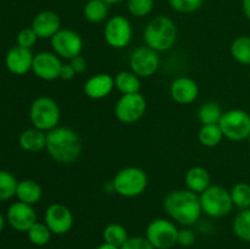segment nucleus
<instances>
[{
    "label": "nucleus",
    "mask_w": 250,
    "mask_h": 249,
    "mask_svg": "<svg viewBox=\"0 0 250 249\" xmlns=\"http://www.w3.org/2000/svg\"><path fill=\"white\" fill-rule=\"evenodd\" d=\"M164 209L171 220L182 226H192L203 214L200 198L189 189H176L164 199Z\"/></svg>",
    "instance_id": "obj_1"
},
{
    "label": "nucleus",
    "mask_w": 250,
    "mask_h": 249,
    "mask_svg": "<svg viewBox=\"0 0 250 249\" xmlns=\"http://www.w3.org/2000/svg\"><path fill=\"white\" fill-rule=\"evenodd\" d=\"M46 151L59 164L70 165L82 154V141L70 127L58 126L46 132Z\"/></svg>",
    "instance_id": "obj_2"
},
{
    "label": "nucleus",
    "mask_w": 250,
    "mask_h": 249,
    "mask_svg": "<svg viewBox=\"0 0 250 249\" xmlns=\"http://www.w3.org/2000/svg\"><path fill=\"white\" fill-rule=\"evenodd\" d=\"M177 34V26L172 19L167 16H156L148 22L143 38L146 46L160 53L170 50L175 45Z\"/></svg>",
    "instance_id": "obj_3"
},
{
    "label": "nucleus",
    "mask_w": 250,
    "mask_h": 249,
    "mask_svg": "<svg viewBox=\"0 0 250 249\" xmlns=\"http://www.w3.org/2000/svg\"><path fill=\"white\" fill-rule=\"evenodd\" d=\"M112 189L125 198H134L143 194L148 187V175L136 166L121 168L112 178Z\"/></svg>",
    "instance_id": "obj_4"
},
{
    "label": "nucleus",
    "mask_w": 250,
    "mask_h": 249,
    "mask_svg": "<svg viewBox=\"0 0 250 249\" xmlns=\"http://www.w3.org/2000/svg\"><path fill=\"white\" fill-rule=\"evenodd\" d=\"M60 119V106L53 98L42 95L34 99L31 104L29 120L36 128L49 132L59 126Z\"/></svg>",
    "instance_id": "obj_5"
},
{
    "label": "nucleus",
    "mask_w": 250,
    "mask_h": 249,
    "mask_svg": "<svg viewBox=\"0 0 250 249\" xmlns=\"http://www.w3.org/2000/svg\"><path fill=\"white\" fill-rule=\"evenodd\" d=\"M199 198L203 212L212 219L227 216L234 207L229 190L221 186H210L207 190L199 194Z\"/></svg>",
    "instance_id": "obj_6"
},
{
    "label": "nucleus",
    "mask_w": 250,
    "mask_h": 249,
    "mask_svg": "<svg viewBox=\"0 0 250 249\" xmlns=\"http://www.w3.org/2000/svg\"><path fill=\"white\" fill-rule=\"evenodd\" d=\"M219 126L225 138L233 142L248 139L250 134V115L242 109L225 111Z\"/></svg>",
    "instance_id": "obj_7"
},
{
    "label": "nucleus",
    "mask_w": 250,
    "mask_h": 249,
    "mask_svg": "<svg viewBox=\"0 0 250 249\" xmlns=\"http://www.w3.org/2000/svg\"><path fill=\"white\" fill-rule=\"evenodd\" d=\"M146 237L155 249H171L177 244L178 228L171 220L159 217L149 222Z\"/></svg>",
    "instance_id": "obj_8"
},
{
    "label": "nucleus",
    "mask_w": 250,
    "mask_h": 249,
    "mask_svg": "<svg viewBox=\"0 0 250 249\" xmlns=\"http://www.w3.org/2000/svg\"><path fill=\"white\" fill-rule=\"evenodd\" d=\"M115 116L126 124L138 122L146 115V100L141 93L122 94L115 104Z\"/></svg>",
    "instance_id": "obj_9"
},
{
    "label": "nucleus",
    "mask_w": 250,
    "mask_h": 249,
    "mask_svg": "<svg viewBox=\"0 0 250 249\" xmlns=\"http://www.w3.org/2000/svg\"><path fill=\"white\" fill-rule=\"evenodd\" d=\"M133 28L128 19L122 15L110 17L104 28V38L114 49H124L131 43Z\"/></svg>",
    "instance_id": "obj_10"
},
{
    "label": "nucleus",
    "mask_w": 250,
    "mask_h": 249,
    "mask_svg": "<svg viewBox=\"0 0 250 249\" xmlns=\"http://www.w3.org/2000/svg\"><path fill=\"white\" fill-rule=\"evenodd\" d=\"M129 68L139 78L151 77L160 66V56L158 51L149 46H138L129 56Z\"/></svg>",
    "instance_id": "obj_11"
},
{
    "label": "nucleus",
    "mask_w": 250,
    "mask_h": 249,
    "mask_svg": "<svg viewBox=\"0 0 250 249\" xmlns=\"http://www.w3.org/2000/svg\"><path fill=\"white\" fill-rule=\"evenodd\" d=\"M50 44L53 53H55L59 58L67 59V60L81 55L83 49V41L80 34L67 28H61L50 39Z\"/></svg>",
    "instance_id": "obj_12"
},
{
    "label": "nucleus",
    "mask_w": 250,
    "mask_h": 249,
    "mask_svg": "<svg viewBox=\"0 0 250 249\" xmlns=\"http://www.w3.org/2000/svg\"><path fill=\"white\" fill-rule=\"evenodd\" d=\"M44 222L53 234H66L73 227V214L66 205L53 203L44 212Z\"/></svg>",
    "instance_id": "obj_13"
},
{
    "label": "nucleus",
    "mask_w": 250,
    "mask_h": 249,
    "mask_svg": "<svg viewBox=\"0 0 250 249\" xmlns=\"http://www.w3.org/2000/svg\"><path fill=\"white\" fill-rule=\"evenodd\" d=\"M61 66H62V62L55 53L41 51L34 55L32 71L39 80L51 82L59 78Z\"/></svg>",
    "instance_id": "obj_14"
},
{
    "label": "nucleus",
    "mask_w": 250,
    "mask_h": 249,
    "mask_svg": "<svg viewBox=\"0 0 250 249\" xmlns=\"http://www.w3.org/2000/svg\"><path fill=\"white\" fill-rule=\"evenodd\" d=\"M6 220L15 231L28 232V229L37 222V212L33 205L16 202L12 203L7 209Z\"/></svg>",
    "instance_id": "obj_15"
},
{
    "label": "nucleus",
    "mask_w": 250,
    "mask_h": 249,
    "mask_svg": "<svg viewBox=\"0 0 250 249\" xmlns=\"http://www.w3.org/2000/svg\"><path fill=\"white\" fill-rule=\"evenodd\" d=\"M33 58L31 49L15 45L5 55V66L14 75L23 76L32 70Z\"/></svg>",
    "instance_id": "obj_16"
},
{
    "label": "nucleus",
    "mask_w": 250,
    "mask_h": 249,
    "mask_svg": "<svg viewBox=\"0 0 250 249\" xmlns=\"http://www.w3.org/2000/svg\"><path fill=\"white\" fill-rule=\"evenodd\" d=\"M170 95L178 104H192L199 97V85L193 78L187 76L177 77L171 83Z\"/></svg>",
    "instance_id": "obj_17"
},
{
    "label": "nucleus",
    "mask_w": 250,
    "mask_h": 249,
    "mask_svg": "<svg viewBox=\"0 0 250 249\" xmlns=\"http://www.w3.org/2000/svg\"><path fill=\"white\" fill-rule=\"evenodd\" d=\"M31 27L38 38L51 39L61 29V20L56 12L44 10L34 16Z\"/></svg>",
    "instance_id": "obj_18"
},
{
    "label": "nucleus",
    "mask_w": 250,
    "mask_h": 249,
    "mask_svg": "<svg viewBox=\"0 0 250 249\" xmlns=\"http://www.w3.org/2000/svg\"><path fill=\"white\" fill-rule=\"evenodd\" d=\"M115 88V80L109 73H98L88 78L83 85L85 97L93 100H100L111 94Z\"/></svg>",
    "instance_id": "obj_19"
},
{
    "label": "nucleus",
    "mask_w": 250,
    "mask_h": 249,
    "mask_svg": "<svg viewBox=\"0 0 250 249\" xmlns=\"http://www.w3.org/2000/svg\"><path fill=\"white\" fill-rule=\"evenodd\" d=\"M185 183L187 189H189L190 192L202 194L211 186V177L207 168L202 166H193L186 173Z\"/></svg>",
    "instance_id": "obj_20"
},
{
    "label": "nucleus",
    "mask_w": 250,
    "mask_h": 249,
    "mask_svg": "<svg viewBox=\"0 0 250 249\" xmlns=\"http://www.w3.org/2000/svg\"><path fill=\"white\" fill-rule=\"evenodd\" d=\"M19 144L23 150L28 153H38L46 146V133L36 128H28L22 132L19 137Z\"/></svg>",
    "instance_id": "obj_21"
},
{
    "label": "nucleus",
    "mask_w": 250,
    "mask_h": 249,
    "mask_svg": "<svg viewBox=\"0 0 250 249\" xmlns=\"http://www.w3.org/2000/svg\"><path fill=\"white\" fill-rule=\"evenodd\" d=\"M43 189L41 185L33 180H22L17 183L16 197L19 202L34 205L42 199Z\"/></svg>",
    "instance_id": "obj_22"
},
{
    "label": "nucleus",
    "mask_w": 250,
    "mask_h": 249,
    "mask_svg": "<svg viewBox=\"0 0 250 249\" xmlns=\"http://www.w3.org/2000/svg\"><path fill=\"white\" fill-rule=\"evenodd\" d=\"M115 88L122 94L141 93V78L132 71H120L114 77Z\"/></svg>",
    "instance_id": "obj_23"
},
{
    "label": "nucleus",
    "mask_w": 250,
    "mask_h": 249,
    "mask_svg": "<svg viewBox=\"0 0 250 249\" xmlns=\"http://www.w3.org/2000/svg\"><path fill=\"white\" fill-rule=\"evenodd\" d=\"M109 14V5L103 0H88L83 7V16L90 23H102Z\"/></svg>",
    "instance_id": "obj_24"
},
{
    "label": "nucleus",
    "mask_w": 250,
    "mask_h": 249,
    "mask_svg": "<svg viewBox=\"0 0 250 249\" xmlns=\"http://www.w3.org/2000/svg\"><path fill=\"white\" fill-rule=\"evenodd\" d=\"M224 138V133L219 124H203L198 132V139L200 144L207 148L217 146Z\"/></svg>",
    "instance_id": "obj_25"
},
{
    "label": "nucleus",
    "mask_w": 250,
    "mask_h": 249,
    "mask_svg": "<svg viewBox=\"0 0 250 249\" xmlns=\"http://www.w3.org/2000/svg\"><path fill=\"white\" fill-rule=\"evenodd\" d=\"M231 55L237 62L242 65H250V37H237L229 46Z\"/></svg>",
    "instance_id": "obj_26"
},
{
    "label": "nucleus",
    "mask_w": 250,
    "mask_h": 249,
    "mask_svg": "<svg viewBox=\"0 0 250 249\" xmlns=\"http://www.w3.org/2000/svg\"><path fill=\"white\" fill-rule=\"evenodd\" d=\"M224 111L216 102H207L198 110V119L202 124H219Z\"/></svg>",
    "instance_id": "obj_27"
},
{
    "label": "nucleus",
    "mask_w": 250,
    "mask_h": 249,
    "mask_svg": "<svg viewBox=\"0 0 250 249\" xmlns=\"http://www.w3.org/2000/svg\"><path fill=\"white\" fill-rule=\"evenodd\" d=\"M103 238L105 243L112 244L115 247H122V244L129 238L126 227L121 224H109L103 231Z\"/></svg>",
    "instance_id": "obj_28"
},
{
    "label": "nucleus",
    "mask_w": 250,
    "mask_h": 249,
    "mask_svg": "<svg viewBox=\"0 0 250 249\" xmlns=\"http://www.w3.org/2000/svg\"><path fill=\"white\" fill-rule=\"evenodd\" d=\"M233 232L241 241L250 243V208L243 209L233 220Z\"/></svg>",
    "instance_id": "obj_29"
},
{
    "label": "nucleus",
    "mask_w": 250,
    "mask_h": 249,
    "mask_svg": "<svg viewBox=\"0 0 250 249\" xmlns=\"http://www.w3.org/2000/svg\"><path fill=\"white\" fill-rule=\"evenodd\" d=\"M232 202L238 209H249L250 208V185L246 182H238L229 190Z\"/></svg>",
    "instance_id": "obj_30"
},
{
    "label": "nucleus",
    "mask_w": 250,
    "mask_h": 249,
    "mask_svg": "<svg viewBox=\"0 0 250 249\" xmlns=\"http://www.w3.org/2000/svg\"><path fill=\"white\" fill-rule=\"evenodd\" d=\"M19 181L9 171L0 170V202L16 197V188Z\"/></svg>",
    "instance_id": "obj_31"
},
{
    "label": "nucleus",
    "mask_w": 250,
    "mask_h": 249,
    "mask_svg": "<svg viewBox=\"0 0 250 249\" xmlns=\"http://www.w3.org/2000/svg\"><path fill=\"white\" fill-rule=\"evenodd\" d=\"M27 234H28V239L32 244H34L37 247H43L50 242L51 234L53 233H51L49 227L45 225V222L37 221L28 229Z\"/></svg>",
    "instance_id": "obj_32"
},
{
    "label": "nucleus",
    "mask_w": 250,
    "mask_h": 249,
    "mask_svg": "<svg viewBox=\"0 0 250 249\" xmlns=\"http://www.w3.org/2000/svg\"><path fill=\"white\" fill-rule=\"evenodd\" d=\"M128 12L134 17H146L153 11L155 0H126Z\"/></svg>",
    "instance_id": "obj_33"
},
{
    "label": "nucleus",
    "mask_w": 250,
    "mask_h": 249,
    "mask_svg": "<svg viewBox=\"0 0 250 249\" xmlns=\"http://www.w3.org/2000/svg\"><path fill=\"white\" fill-rule=\"evenodd\" d=\"M204 0H168V4L180 14H192L202 7Z\"/></svg>",
    "instance_id": "obj_34"
},
{
    "label": "nucleus",
    "mask_w": 250,
    "mask_h": 249,
    "mask_svg": "<svg viewBox=\"0 0 250 249\" xmlns=\"http://www.w3.org/2000/svg\"><path fill=\"white\" fill-rule=\"evenodd\" d=\"M37 41H38V36H37L36 32L32 29V27L21 29L16 37L17 45L26 49H31L32 46L37 43Z\"/></svg>",
    "instance_id": "obj_35"
},
{
    "label": "nucleus",
    "mask_w": 250,
    "mask_h": 249,
    "mask_svg": "<svg viewBox=\"0 0 250 249\" xmlns=\"http://www.w3.org/2000/svg\"><path fill=\"white\" fill-rule=\"evenodd\" d=\"M120 249H155L151 246L150 242L146 239V237L142 236H134L129 237Z\"/></svg>",
    "instance_id": "obj_36"
},
{
    "label": "nucleus",
    "mask_w": 250,
    "mask_h": 249,
    "mask_svg": "<svg viewBox=\"0 0 250 249\" xmlns=\"http://www.w3.org/2000/svg\"><path fill=\"white\" fill-rule=\"evenodd\" d=\"M195 242V233L190 228L178 229V237H177V244L182 247H190Z\"/></svg>",
    "instance_id": "obj_37"
},
{
    "label": "nucleus",
    "mask_w": 250,
    "mask_h": 249,
    "mask_svg": "<svg viewBox=\"0 0 250 249\" xmlns=\"http://www.w3.org/2000/svg\"><path fill=\"white\" fill-rule=\"evenodd\" d=\"M70 65L72 66L76 73H83L87 70V60L82 55H77L71 59Z\"/></svg>",
    "instance_id": "obj_38"
},
{
    "label": "nucleus",
    "mask_w": 250,
    "mask_h": 249,
    "mask_svg": "<svg viewBox=\"0 0 250 249\" xmlns=\"http://www.w3.org/2000/svg\"><path fill=\"white\" fill-rule=\"evenodd\" d=\"M76 76V71L73 70L72 66L70 63H62L60 68V75H59V78L63 81H71L73 80Z\"/></svg>",
    "instance_id": "obj_39"
},
{
    "label": "nucleus",
    "mask_w": 250,
    "mask_h": 249,
    "mask_svg": "<svg viewBox=\"0 0 250 249\" xmlns=\"http://www.w3.org/2000/svg\"><path fill=\"white\" fill-rule=\"evenodd\" d=\"M242 9L247 19L250 20V0H242Z\"/></svg>",
    "instance_id": "obj_40"
},
{
    "label": "nucleus",
    "mask_w": 250,
    "mask_h": 249,
    "mask_svg": "<svg viewBox=\"0 0 250 249\" xmlns=\"http://www.w3.org/2000/svg\"><path fill=\"white\" fill-rule=\"evenodd\" d=\"M95 249H120L119 247H115V246H112V244H109V243H103V244H100L99 247H97V248Z\"/></svg>",
    "instance_id": "obj_41"
},
{
    "label": "nucleus",
    "mask_w": 250,
    "mask_h": 249,
    "mask_svg": "<svg viewBox=\"0 0 250 249\" xmlns=\"http://www.w3.org/2000/svg\"><path fill=\"white\" fill-rule=\"evenodd\" d=\"M104 2H106L107 5H115V4H120V2L125 1V0H103Z\"/></svg>",
    "instance_id": "obj_42"
},
{
    "label": "nucleus",
    "mask_w": 250,
    "mask_h": 249,
    "mask_svg": "<svg viewBox=\"0 0 250 249\" xmlns=\"http://www.w3.org/2000/svg\"><path fill=\"white\" fill-rule=\"evenodd\" d=\"M4 227H5V219H4V216L1 215V212H0V233L2 232Z\"/></svg>",
    "instance_id": "obj_43"
},
{
    "label": "nucleus",
    "mask_w": 250,
    "mask_h": 249,
    "mask_svg": "<svg viewBox=\"0 0 250 249\" xmlns=\"http://www.w3.org/2000/svg\"><path fill=\"white\" fill-rule=\"evenodd\" d=\"M248 143H249V145H250V134H249V137H248Z\"/></svg>",
    "instance_id": "obj_44"
}]
</instances>
